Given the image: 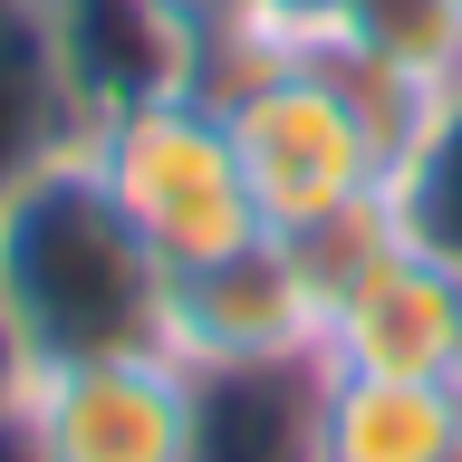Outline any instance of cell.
Instances as JSON below:
<instances>
[{
  "label": "cell",
  "instance_id": "cell-1",
  "mask_svg": "<svg viewBox=\"0 0 462 462\" xmlns=\"http://www.w3.org/2000/svg\"><path fill=\"white\" fill-rule=\"evenodd\" d=\"M0 289L29 337V375L68 356L164 346V260L135 241L87 135L39 154L0 193Z\"/></svg>",
  "mask_w": 462,
  "mask_h": 462
},
{
  "label": "cell",
  "instance_id": "cell-12",
  "mask_svg": "<svg viewBox=\"0 0 462 462\" xmlns=\"http://www.w3.org/2000/svg\"><path fill=\"white\" fill-rule=\"evenodd\" d=\"M385 222L462 270V87L424 116L414 154L395 164V183H385Z\"/></svg>",
  "mask_w": 462,
  "mask_h": 462
},
{
  "label": "cell",
  "instance_id": "cell-9",
  "mask_svg": "<svg viewBox=\"0 0 462 462\" xmlns=\"http://www.w3.org/2000/svg\"><path fill=\"white\" fill-rule=\"evenodd\" d=\"M193 462H318V366L202 375Z\"/></svg>",
  "mask_w": 462,
  "mask_h": 462
},
{
  "label": "cell",
  "instance_id": "cell-6",
  "mask_svg": "<svg viewBox=\"0 0 462 462\" xmlns=\"http://www.w3.org/2000/svg\"><path fill=\"white\" fill-rule=\"evenodd\" d=\"M164 346L193 375L241 366H318V270L299 241L260 231L241 251L164 280Z\"/></svg>",
  "mask_w": 462,
  "mask_h": 462
},
{
  "label": "cell",
  "instance_id": "cell-8",
  "mask_svg": "<svg viewBox=\"0 0 462 462\" xmlns=\"http://www.w3.org/2000/svg\"><path fill=\"white\" fill-rule=\"evenodd\" d=\"M318 462H462V375L318 366Z\"/></svg>",
  "mask_w": 462,
  "mask_h": 462
},
{
  "label": "cell",
  "instance_id": "cell-3",
  "mask_svg": "<svg viewBox=\"0 0 462 462\" xmlns=\"http://www.w3.org/2000/svg\"><path fill=\"white\" fill-rule=\"evenodd\" d=\"M97 144V173L106 193L125 202L135 241L173 270H202V260L260 241V202H251V173H241V144H231V116L212 87H164V97H135L116 106L106 125H87Z\"/></svg>",
  "mask_w": 462,
  "mask_h": 462
},
{
  "label": "cell",
  "instance_id": "cell-11",
  "mask_svg": "<svg viewBox=\"0 0 462 462\" xmlns=\"http://www.w3.org/2000/svg\"><path fill=\"white\" fill-rule=\"evenodd\" d=\"M337 49L395 68V78L424 87V97H453L462 87V10L453 0H356L346 29H337Z\"/></svg>",
  "mask_w": 462,
  "mask_h": 462
},
{
  "label": "cell",
  "instance_id": "cell-16",
  "mask_svg": "<svg viewBox=\"0 0 462 462\" xmlns=\"http://www.w3.org/2000/svg\"><path fill=\"white\" fill-rule=\"evenodd\" d=\"M453 10H462V0H453Z\"/></svg>",
  "mask_w": 462,
  "mask_h": 462
},
{
  "label": "cell",
  "instance_id": "cell-13",
  "mask_svg": "<svg viewBox=\"0 0 462 462\" xmlns=\"http://www.w3.org/2000/svg\"><path fill=\"white\" fill-rule=\"evenodd\" d=\"M154 20L173 29V49L193 68V87L222 97L241 68L270 58V29H260V0H154Z\"/></svg>",
  "mask_w": 462,
  "mask_h": 462
},
{
  "label": "cell",
  "instance_id": "cell-4",
  "mask_svg": "<svg viewBox=\"0 0 462 462\" xmlns=\"http://www.w3.org/2000/svg\"><path fill=\"white\" fill-rule=\"evenodd\" d=\"M318 270V366L337 375H462V270L385 212L299 241Z\"/></svg>",
  "mask_w": 462,
  "mask_h": 462
},
{
  "label": "cell",
  "instance_id": "cell-14",
  "mask_svg": "<svg viewBox=\"0 0 462 462\" xmlns=\"http://www.w3.org/2000/svg\"><path fill=\"white\" fill-rule=\"evenodd\" d=\"M346 10L356 0H260V29H270V49H328Z\"/></svg>",
  "mask_w": 462,
  "mask_h": 462
},
{
  "label": "cell",
  "instance_id": "cell-10",
  "mask_svg": "<svg viewBox=\"0 0 462 462\" xmlns=\"http://www.w3.org/2000/svg\"><path fill=\"white\" fill-rule=\"evenodd\" d=\"M68 135H87V125H78V106H68V87H58L39 0H0V193H10L39 154H58Z\"/></svg>",
  "mask_w": 462,
  "mask_h": 462
},
{
  "label": "cell",
  "instance_id": "cell-2",
  "mask_svg": "<svg viewBox=\"0 0 462 462\" xmlns=\"http://www.w3.org/2000/svg\"><path fill=\"white\" fill-rule=\"evenodd\" d=\"M222 116H231L260 222L280 241H328V231L385 212L404 135L385 125V106L337 49H270L260 68H241L222 87Z\"/></svg>",
  "mask_w": 462,
  "mask_h": 462
},
{
  "label": "cell",
  "instance_id": "cell-7",
  "mask_svg": "<svg viewBox=\"0 0 462 462\" xmlns=\"http://www.w3.org/2000/svg\"><path fill=\"white\" fill-rule=\"evenodd\" d=\"M39 29H49V58H58V87H68L78 125H106L135 97L193 87L154 0H39Z\"/></svg>",
  "mask_w": 462,
  "mask_h": 462
},
{
  "label": "cell",
  "instance_id": "cell-15",
  "mask_svg": "<svg viewBox=\"0 0 462 462\" xmlns=\"http://www.w3.org/2000/svg\"><path fill=\"white\" fill-rule=\"evenodd\" d=\"M29 395V337H20V318H10V289H0V414Z\"/></svg>",
  "mask_w": 462,
  "mask_h": 462
},
{
  "label": "cell",
  "instance_id": "cell-5",
  "mask_svg": "<svg viewBox=\"0 0 462 462\" xmlns=\"http://www.w3.org/2000/svg\"><path fill=\"white\" fill-rule=\"evenodd\" d=\"M29 462H193L202 443V375L173 346H116L39 366L10 404Z\"/></svg>",
  "mask_w": 462,
  "mask_h": 462
}]
</instances>
